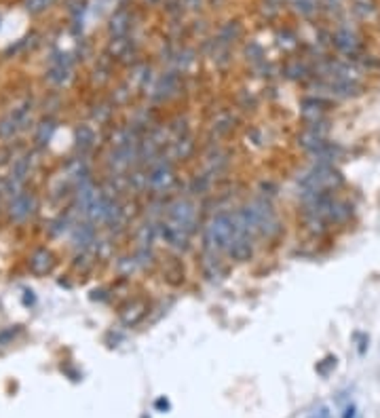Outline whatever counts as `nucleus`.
<instances>
[{"instance_id": "f257e3e1", "label": "nucleus", "mask_w": 380, "mask_h": 418, "mask_svg": "<svg viewBox=\"0 0 380 418\" xmlns=\"http://www.w3.org/2000/svg\"><path fill=\"white\" fill-rule=\"evenodd\" d=\"M205 250L210 254L228 252L232 241V214H218L205 228Z\"/></svg>"}, {"instance_id": "f03ea898", "label": "nucleus", "mask_w": 380, "mask_h": 418, "mask_svg": "<svg viewBox=\"0 0 380 418\" xmlns=\"http://www.w3.org/2000/svg\"><path fill=\"white\" fill-rule=\"evenodd\" d=\"M252 212H254V218H256V230L258 235L270 239L274 237L279 230H281V224H279V218L274 214V209L268 201L264 199H256L254 203H250Z\"/></svg>"}, {"instance_id": "7ed1b4c3", "label": "nucleus", "mask_w": 380, "mask_h": 418, "mask_svg": "<svg viewBox=\"0 0 380 418\" xmlns=\"http://www.w3.org/2000/svg\"><path fill=\"white\" fill-rule=\"evenodd\" d=\"M332 45L338 49V53H342L344 57H349V59L361 57V51H363L361 37L353 28H349V26H340L332 34Z\"/></svg>"}, {"instance_id": "20e7f679", "label": "nucleus", "mask_w": 380, "mask_h": 418, "mask_svg": "<svg viewBox=\"0 0 380 418\" xmlns=\"http://www.w3.org/2000/svg\"><path fill=\"white\" fill-rule=\"evenodd\" d=\"M169 220L182 226L184 230L192 232L194 220H197V207L188 199H178L176 203L169 205Z\"/></svg>"}, {"instance_id": "39448f33", "label": "nucleus", "mask_w": 380, "mask_h": 418, "mask_svg": "<svg viewBox=\"0 0 380 418\" xmlns=\"http://www.w3.org/2000/svg\"><path fill=\"white\" fill-rule=\"evenodd\" d=\"M176 182L174 176V167H171L167 161H159L150 165V173H148V186L152 190H169Z\"/></svg>"}, {"instance_id": "423d86ee", "label": "nucleus", "mask_w": 380, "mask_h": 418, "mask_svg": "<svg viewBox=\"0 0 380 418\" xmlns=\"http://www.w3.org/2000/svg\"><path fill=\"white\" fill-rule=\"evenodd\" d=\"M161 237L169 243L171 248H176V250H186L190 232L184 230L182 226H178L176 222H171V220H169V222H165V224L161 226Z\"/></svg>"}, {"instance_id": "0eeeda50", "label": "nucleus", "mask_w": 380, "mask_h": 418, "mask_svg": "<svg viewBox=\"0 0 380 418\" xmlns=\"http://www.w3.org/2000/svg\"><path fill=\"white\" fill-rule=\"evenodd\" d=\"M328 108V101L323 97H306L302 99V117L306 119V123H321L323 121V112Z\"/></svg>"}, {"instance_id": "6e6552de", "label": "nucleus", "mask_w": 380, "mask_h": 418, "mask_svg": "<svg viewBox=\"0 0 380 418\" xmlns=\"http://www.w3.org/2000/svg\"><path fill=\"white\" fill-rule=\"evenodd\" d=\"M254 237H234L230 241V248H228V254L232 260L237 262H248L252 256H254V243H252Z\"/></svg>"}, {"instance_id": "1a4fd4ad", "label": "nucleus", "mask_w": 380, "mask_h": 418, "mask_svg": "<svg viewBox=\"0 0 380 418\" xmlns=\"http://www.w3.org/2000/svg\"><path fill=\"white\" fill-rule=\"evenodd\" d=\"M342 148L338 146V144H334V142H326L319 146V148H315L313 152H310V157H313V161L315 163H328V165H334L340 157H342Z\"/></svg>"}, {"instance_id": "9d476101", "label": "nucleus", "mask_w": 380, "mask_h": 418, "mask_svg": "<svg viewBox=\"0 0 380 418\" xmlns=\"http://www.w3.org/2000/svg\"><path fill=\"white\" fill-rule=\"evenodd\" d=\"M34 209V197L21 192V195H15L13 201H11V216L15 220H26Z\"/></svg>"}, {"instance_id": "9b49d317", "label": "nucleus", "mask_w": 380, "mask_h": 418, "mask_svg": "<svg viewBox=\"0 0 380 418\" xmlns=\"http://www.w3.org/2000/svg\"><path fill=\"white\" fill-rule=\"evenodd\" d=\"M51 264H53V256L47 250H37L30 258V268L37 275H45L47 270H51Z\"/></svg>"}, {"instance_id": "f8f14e48", "label": "nucleus", "mask_w": 380, "mask_h": 418, "mask_svg": "<svg viewBox=\"0 0 380 418\" xmlns=\"http://www.w3.org/2000/svg\"><path fill=\"white\" fill-rule=\"evenodd\" d=\"M129 23H131V15L127 11H117L112 17H110V34L114 39H123L127 30H129Z\"/></svg>"}, {"instance_id": "ddd939ff", "label": "nucleus", "mask_w": 380, "mask_h": 418, "mask_svg": "<svg viewBox=\"0 0 380 418\" xmlns=\"http://www.w3.org/2000/svg\"><path fill=\"white\" fill-rule=\"evenodd\" d=\"M239 37H241V23L239 21H226L218 32V41L216 43L222 45V47H228L230 43L239 41Z\"/></svg>"}, {"instance_id": "4468645a", "label": "nucleus", "mask_w": 380, "mask_h": 418, "mask_svg": "<svg viewBox=\"0 0 380 418\" xmlns=\"http://www.w3.org/2000/svg\"><path fill=\"white\" fill-rule=\"evenodd\" d=\"M351 11L359 19H372L378 13V5H376V0H353Z\"/></svg>"}, {"instance_id": "2eb2a0df", "label": "nucleus", "mask_w": 380, "mask_h": 418, "mask_svg": "<svg viewBox=\"0 0 380 418\" xmlns=\"http://www.w3.org/2000/svg\"><path fill=\"white\" fill-rule=\"evenodd\" d=\"M146 315V304L144 302H131V306L123 312V321L127 326H135Z\"/></svg>"}, {"instance_id": "dca6fc26", "label": "nucleus", "mask_w": 380, "mask_h": 418, "mask_svg": "<svg viewBox=\"0 0 380 418\" xmlns=\"http://www.w3.org/2000/svg\"><path fill=\"white\" fill-rule=\"evenodd\" d=\"M290 3H292L294 11L304 17H310L319 11V0H290Z\"/></svg>"}, {"instance_id": "f3484780", "label": "nucleus", "mask_w": 380, "mask_h": 418, "mask_svg": "<svg viewBox=\"0 0 380 418\" xmlns=\"http://www.w3.org/2000/svg\"><path fill=\"white\" fill-rule=\"evenodd\" d=\"M286 77L288 79H292V81H300V79H304L306 74H308V68L300 61V59H294V61H288V66H286Z\"/></svg>"}, {"instance_id": "a211bd4d", "label": "nucleus", "mask_w": 380, "mask_h": 418, "mask_svg": "<svg viewBox=\"0 0 380 418\" xmlns=\"http://www.w3.org/2000/svg\"><path fill=\"white\" fill-rule=\"evenodd\" d=\"M203 268H205V275L210 277V279L220 277V275H222V264H220V260H218V254L207 256L205 262H203Z\"/></svg>"}, {"instance_id": "6ab92c4d", "label": "nucleus", "mask_w": 380, "mask_h": 418, "mask_svg": "<svg viewBox=\"0 0 380 418\" xmlns=\"http://www.w3.org/2000/svg\"><path fill=\"white\" fill-rule=\"evenodd\" d=\"M174 152H176L178 159H186V157L192 152V139H190L188 135L178 137V142H176V146H174Z\"/></svg>"}, {"instance_id": "aec40b11", "label": "nucleus", "mask_w": 380, "mask_h": 418, "mask_svg": "<svg viewBox=\"0 0 380 418\" xmlns=\"http://www.w3.org/2000/svg\"><path fill=\"white\" fill-rule=\"evenodd\" d=\"M55 3V0H26V11L28 13H32V15H37V13H43L45 9H49L51 5Z\"/></svg>"}, {"instance_id": "412c9836", "label": "nucleus", "mask_w": 380, "mask_h": 418, "mask_svg": "<svg viewBox=\"0 0 380 418\" xmlns=\"http://www.w3.org/2000/svg\"><path fill=\"white\" fill-rule=\"evenodd\" d=\"M53 129H55L53 121H45V123H41V127H39V131H37V144H39V146H43V144L49 142V137H51Z\"/></svg>"}, {"instance_id": "4be33fe9", "label": "nucleus", "mask_w": 380, "mask_h": 418, "mask_svg": "<svg viewBox=\"0 0 380 418\" xmlns=\"http://www.w3.org/2000/svg\"><path fill=\"white\" fill-rule=\"evenodd\" d=\"M74 241L79 243H83V246H87V243H91L93 241V228L89 226V224H83V226H79L77 228V232H74Z\"/></svg>"}, {"instance_id": "5701e85b", "label": "nucleus", "mask_w": 380, "mask_h": 418, "mask_svg": "<svg viewBox=\"0 0 380 418\" xmlns=\"http://www.w3.org/2000/svg\"><path fill=\"white\" fill-rule=\"evenodd\" d=\"M77 135H79V144H81L83 148H89V146L93 144V139H95V135H93V131H91L89 127H81V129L77 131Z\"/></svg>"}, {"instance_id": "b1692460", "label": "nucleus", "mask_w": 380, "mask_h": 418, "mask_svg": "<svg viewBox=\"0 0 380 418\" xmlns=\"http://www.w3.org/2000/svg\"><path fill=\"white\" fill-rule=\"evenodd\" d=\"M332 368H336V357H332V355H330V357H326V359H323V364H319V366H317V372H319V374H323V376H328V372H330Z\"/></svg>"}, {"instance_id": "393cba45", "label": "nucleus", "mask_w": 380, "mask_h": 418, "mask_svg": "<svg viewBox=\"0 0 380 418\" xmlns=\"http://www.w3.org/2000/svg\"><path fill=\"white\" fill-rule=\"evenodd\" d=\"M205 5V0H182V7L186 11H201Z\"/></svg>"}, {"instance_id": "a878e982", "label": "nucleus", "mask_w": 380, "mask_h": 418, "mask_svg": "<svg viewBox=\"0 0 380 418\" xmlns=\"http://www.w3.org/2000/svg\"><path fill=\"white\" fill-rule=\"evenodd\" d=\"M357 416V408L353 406V404H349L347 408H344V414H342V418H355Z\"/></svg>"}, {"instance_id": "bb28decb", "label": "nucleus", "mask_w": 380, "mask_h": 418, "mask_svg": "<svg viewBox=\"0 0 380 418\" xmlns=\"http://www.w3.org/2000/svg\"><path fill=\"white\" fill-rule=\"evenodd\" d=\"M313 418H330V410H328V406H319V410H315Z\"/></svg>"}, {"instance_id": "cd10ccee", "label": "nucleus", "mask_w": 380, "mask_h": 418, "mask_svg": "<svg viewBox=\"0 0 380 418\" xmlns=\"http://www.w3.org/2000/svg\"><path fill=\"white\" fill-rule=\"evenodd\" d=\"M154 408L161 410V412H165V410H169V401H167L165 397H159V399L154 401Z\"/></svg>"}, {"instance_id": "c85d7f7f", "label": "nucleus", "mask_w": 380, "mask_h": 418, "mask_svg": "<svg viewBox=\"0 0 380 418\" xmlns=\"http://www.w3.org/2000/svg\"><path fill=\"white\" fill-rule=\"evenodd\" d=\"M268 3V7H279V5H283V0H266Z\"/></svg>"}, {"instance_id": "c756f323", "label": "nucleus", "mask_w": 380, "mask_h": 418, "mask_svg": "<svg viewBox=\"0 0 380 418\" xmlns=\"http://www.w3.org/2000/svg\"><path fill=\"white\" fill-rule=\"evenodd\" d=\"M146 3H150V5H154V3H159V0H146Z\"/></svg>"}]
</instances>
